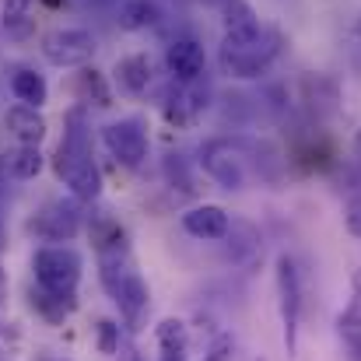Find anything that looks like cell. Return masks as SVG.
<instances>
[{
    "instance_id": "17",
    "label": "cell",
    "mask_w": 361,
    "mask_h": 361,
    "mask_svg": "<svg viewBox=\"0 0 361 361\" xmlns=\"http://www.w3.org/2000/svg\"><path fill=\"white\" fill-rule=\"evenodd\" d=\"M78 88H81L85 95H92V92H95V106H109V88H106V81H102V74H99V71H81Z\"/></svg>"
},
{
    "instance_id": "22",
    "label": "cell",
    "mask_w": 361,
    "mask_h": 361,
    "mask_svg": "<svg viewBox=\"0 0 361 361\" xmlns=\"http://www.w3.org/2000/svg\"><path fill=\"white\" fill-rule=\"evenodd\" d=\"M116 361H144V355L133 348V341H123L120 351H116Z\"/></svg>"
},
{
    "instance_id": "1",
    "label": "cell",
    "mask_w": 361,
    "mask_h": 361,
    "mask_svg": "<svg viewBox=\"0 0 361 361\" xmlns=\"http://www.w3.org/2000/svg\"><path fill=\"white\" fill-rule=\"evenodd\" d=\"M277 53H281V35L274 28H263L259 21L232 25L221 39V71L239 81H256L270 71Z\"/></svg>"
},
{
    "instance_id": "14",
    "label": "cell",
    "mask_w": 361,
    "mask_h": 361,
    "mask_svg": "<svg viewBox=\"0 0 361 361\" xmlns=\"http://www.w3.org/2000/svg\"><path fill=\"white\" fill-rule=\"evenodd\" d=\"M11 92H14V99L25 102V106H42L46 95H49L46 78L35 74V71H14V78H11Z\"/></svg>"
},
{
    "instance_id": "27",
    "label": "cell",
    "mask_w": 361,
    "mask_h": 361,
    "mask_svg": "<svg viewBox=\"0 0 361 361\" xmlns=\"http://www.w3.org/2000/svg\"><path fill=\"white\" fill-rule=\"evenodd\" d=\"M46 361H63V358H46Z\"/></svg>"
},
{
    "instance_id": "15",
    "label": "cell",
    "mask_w": 361,
    "mask_h": 361,
    "mask_svg": "<svg viewBox=\"0 0 361 361\" xmlns=\"http://www.w3.org/2000/svg\"><path fill=\"white\" fill-rule=\"evenodd\" d=\"M42 151H39V144H18L11 154H7V169H11V176L14 179H35L39 172H42Z\"/></svg>"
},
{
    "instance_id": "8",
    "label": "cell",
    "mask_w": 361,
    "mask_h": 361,
    "mask_svg": "<svg viewBox=\"0 0 361 361\" xmlns=\"http://www.w3.org/2000/svg\"><path fill=\"white\" fill-rule=\"evenodd\" d=\"M183 228L193 235V239H204V242H214V239H225L232 232V218L225 207L218 204H200V207H190L183 214Z\"/></svg>"
},
{
    "instance_id": "7",
    "label": "cell",
    "mask_w": 361,
    "mask_h": 361,
    "mask_svg": "<svg viewBox=\"0 0 361 361\" xmlns=\"http://www.w3.org/2000/svg\"><path fill=\"white\" fill-rule=\"evenodd\" d=\"M102 140L106 147L113 151V158L137 169L144 158H147V130L140 120H120V123H109L102 130Z\"/></svg>"
},
{
    "instance_id": "29",
    "label": "cell",
    "mask_w": 361,
    "mask_h": 361,
    "mask_svg": "<svg viewBox=\"0 0 361 361\" xmlns=\"http://www.w3.org/2000/svg\"><path fill=\"white\" fill-rule=\"evenodd\" d=\"M259 361H263V358H259Z\"/></svg>"
},
{
    "instance_id": "11",
    "label": "cell",
    "mask_w": 361,
    "mask_h": 361,
    "mask_svg": "<svg viewBox=\"0 0 361 361\" xmlns=\"http://www.w3.org/2000/svg\"><path fill=\"white\" fill-rule=\"evenodd\" d=\"M7 130H11L21 144H39V140L46 137V120H42L39 106L18 102V106L7 109Z\"/></svg>"
},
{
    "instance_id": "25",
    "label": "cell",
    "mask_w": 361,
    "mask_h": 361,
    "mask_svg": "<svg viewBox=\"0 0 361 361\" xmlns=\"http://www.w3.org/2000/svg\"><path fill=\"white\" fill-rule=\"evenodd\" d=\"M351 147H355V158H358V165H361V130L355 133V144H351Z\"/></svg>"
},
{
    "instance_id": "21",
    "label": "cell",
    "mask_w": 361,
    "mask_h": 361,
    "mask_svg": "<svg viewBox=\"0 0 361 361\" xmlns=\"http://www.w3.org/2000/svg\"><path fill=\"white\" fill-rule=\"evenodd\" d=\"M4 28L11 39H28L32 35V21L25 14H4Z\"/></svg>"
},
{
    "instance_id": "26",
    "label": "cell",
    "mask_w": 361,
    "mask_h": 361,
    "mask_svg": "<svg viewBox=\"0 0 361 361\" xmlns=\"http://www.w3.org/2000/svg\"><path fill=\"white\" fill-rule=\"evenodd\" d=\"M4 165H7V161H4V158H0V183H4Z\"/></svg>"
},
{
    "instance_id": "10",
    "label": "cell",
    "mask_w": 361,
    "mask_h": 361,
    "mask_svg": "<svg viewBox=\"0 0 361 361\" xmlns=\"http://www.w3.org/2000/svg\"><path fill=\"white\" fill-rule=\"evenodd\" d=\"M337 334L344 341V351L351 361H361V277L355 281V291L348 298V305L337 316Z\"/></svg>"
},
{
    "instance_id": "5",
    "label": "cell",
    "mask_w": 361,
    "mask_h": 361,
    "mask_svg": "<svg viewBox=\"0 0 361 361\" xmlns=\"http://www.w3.org/2000/svg\"><path fill=\"white\" fill-rule=\"evenodd\" d=\"M200 165L225 190H242L245 186V161H242V151L232 140H221V137L218 140H207L200 147Z\"/></svg>"
},
{
    "instance_id": "23",
    "label": "cell",
    "mask_w": 361,
    "mask_h": 361,
    "mask_svg": "<svg viewBox=\"0 0 361 361\" xmlns=\"http://www.w3.org/2000/svg\"><path fill=\"white\" fill-rule=\"evenodd\" d=\"M28 4H32V0H0L4 14H25V11H28Z\"/></svg>"
},
{
    "instance_id": "19",
    "label": "cell",
    "mask_w": 361,
    "mask_h": 361,
    "mask_svg": "<svg viewBox=\"0 0 361 361\" xmlns=\"http://www.w3.org/2000/svg\"><path fill=\"white\" fill-rule=\"evenodd\" d=\"M232 358H235V341H232V334H218V337L211 341L204 361H232Z\"/></svg>"
},
{
    "instance_id": "18",
    "label": "cell",
    "mask_w": 361,
    "mask_h": 361,
    "mask_svg": "<svg viewBox=\"0 0 361 361\" xmlns=\"http://www.w3.org/2000/svg\"><path fill=\"white\" fill-rule=\"evenodd\" d=\"M120 344H123L120 326H116L113 319H102V323H99V351H102V355H116Z\"/></svg>"
},
{
    "instance_id": "24",
    "label": "cell",
    "mask_w": 361,
    "mask_h": 361,
    "mask_svg": "<svg viewBox=\"0 0 361 361\" xmlns=\"http://www.w3.org/2000/svg\"><path fill=\"white\" fill-rule=\"evenodd\" d=\"M158 361H186V351H161Z\"/></svg>"
},
{
    "instance_id": "20",
    "label": "cell",
    "mask_w": 361,
    "mask_h": 361,
    "mask_svg": "<svg viewBox=\"0 0 361 361\" xmlns=\"http://www.w3.org/2000/svg\"><path fill=\"white\" fill-rule=\"evenodd\" d=\"M344 225H348V232L361 239V193H355L348 204H344Z\"/></svg>"
},
{
    "instance_id": "16",
    "label": "cell",
    "mask_w": 361,
    "mask_h": 361,
    "mask_svg": "<svg viewBox=\"0 0 361 361\" xmlns=\"http://www.w3.org/2000/svg\"><path fill=\"white\" fill-rule=\"evenodd\" d=\"M154 341H158L161 351H186L190 330H186L183 319H161V323L154 326Z\"/></svg>"
},
{
    "instance_id": "4",
    "label": "cell",
    "mask_w": 361,
    "mask_h": 361,
    "mask_svg": "<svg viewBox=\"0 0 361 361\" xmlns=\"http://www.w3.org/2000/svg\"><path fill=\"white\" fill-rule=\"evenodd\" d=\"M95 35L85 28H56L42 39V56L53 67H85L95 56Z\"/></svg>"
},
{
    "instance_id": "28",
    "label": "cell",
    "mask_w": 361,
    "mask_h": 361,
    "mask_svg": "<svg viewBox=\"0 0 361 361\" xmlns=\"http://www.w3.org/2000/svg\"><path fill=\"white\" fill-rule=\"evenodd\" d=\"M358 35H361V21H358Z\"/></svg>"
},
{
    "instance_id": "2",
    "label": "cell",
    "mask_w": 361,
    "mask_h": 361,
    "mask_svg": "<svg viewBox=\"0 0 361 361\" xmlns=\"http://www.w3.org/2000/svg\"><path fill=\"white\" fill-rule=\"evenodd\" d=\"M35 281L46 295L56 298H74L78 281H81V256L71 245H42L35 252Z\"/></svg>"
},
{
    "instance_id": "12",
    "label": "cell",
    "mask_w": 361,
    "mask_h": 361,
    "mask_svg": "<svg viewBox=\"0 0 361 361\" xmlns=\"http://www.w3.org/2000/svg\"><path fill=\"white\" fill-rule=\"evenodd\" d=\"M116 81H120L123 92H130V95L147 92V85H151V56H144V53L123 56L116 63Z\"/></svg>"
},
{
    "instance_id": "9",
    "label": "cell",
    "mask_w": 361,
    "mask_h": 361,
    "mask_svg": "<svg viewBox=\"0 0 361 361\" xmlns=\"http://www.w3.org/2000/svg\"><path fill=\"white\" fill-rule=\"evenodd\" d=\"M78 228H81V211H78V204H49L42 214H39V221H35V232L42 235V239L49 242H67L78 235Z\"/></svg>"
},
{
    "instance_id": "3",
    "label": "cell",
    "mask_w": 361,
    "mask_h": 361,
    "mask_svg": "<svg viewBox=\"0 0 361 361\" xmlns=\"http://www.w3.org/2000/svg\"><path fill=\"white\" fill-rule=\"evenodd\" d=\"M277 302H281V323H284V348H288V358H295L298 323H302V274L288 252L277 256Z\"/></svg>"
},
{
    "instance_id": "6",
    "label": "cell",
    "mask_w": 361,
    "mask_h": 361,
    "mask_svg": "<svg viewBox=\"0 0 361 361\" xmlns=\"http://www.w3.org/2000/svg\"><path fill=\"white\" fill-rule=\"evenodd\" d=\"M165 67L172 74V81L179 85H193L207 74V53L193 35H176L165 46Z\"/></svg>"
},
{
    "instance_id": "13",
    "label": "cell",
    "mask_w": 361,
    "mask_h": 361,
    "mask_svg": "<svg viewBox=\"0 0 361 361\" xmlns=\"http://www.w3.org/2000/svg\"><path fill=\"white\" fill-rule=\"evenodd\" d=\"M161 21V11L154 0H126L120 7V25L126 32H144V28H154Z\"/></svg>"
}]
</instances>
